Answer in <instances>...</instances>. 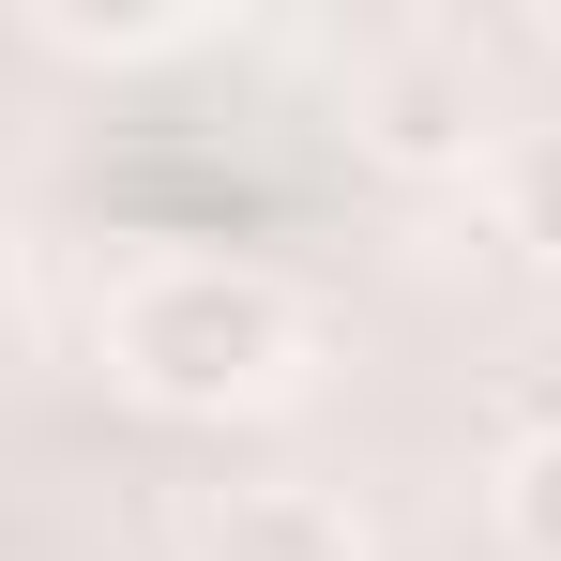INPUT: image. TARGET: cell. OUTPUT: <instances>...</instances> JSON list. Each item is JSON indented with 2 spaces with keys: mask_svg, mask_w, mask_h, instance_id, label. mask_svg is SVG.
I'll use <instances>...</instances> for the list:
<instances>
[{
  "mask_svg": "<svg viewBox=\"0 0 561 561\" xmlns=\"http://www.w3.org/2000/svg\"><path fill=\"white\" fill-rule=\"evenodd\" d=\"M106 365H122L137 410L213 425V410L288 394V365H304V304H288L259 259H152V274L106 304Z\"/></svg>",
  "mask_w": 561,
  "mask_h": 561,
  "instance_id": "1",
  "label": "cell"
},
{
  "mask_svg": "<svg viewBox=\"0 0 561 561\" xmlns=\"http://www.w3.org/2000/svg\"><path fill=\"white\" fill-rule=\"evenodd\" d=\"M46 46H77V61H152V46H197V15H92V0H61Z\"/></svg>",
  "mask_w": 561,
  "mask_h": 561,
  "instance_id": "6",
  "label": "cell"
},
{
  "mask_svg": "<svg viewBox=\"0 0 561 561\" xmlns=\"http://www.w3.org/2000/svg\"><path fill=\"white\" fill-rule=\"evenodd\" d=\"M501 531L531 561H561V425H531V440L501 456Z\"/></svg>",
  "mask_w": 561,
  "mask_h": 561,
  "instance_id": "5",
  "label": "cell"
},
{
  "mask_svg": "<svg viewBox=\"0 0 561 561\" xmlns=\"http://www.w3.org/2000/svg\"><path fill=\"white\" fill-rule=\"evenodd\" d=\"M183 561H365V531H350V501H319V485H228Z\"/></svg>",
  "mask_w": 561,
  "mask_h": 561,
  "instance_id": "3",
  "label": "cell"
},
{
  "mask_svg": "<svg viewBox=\"0 0 561 561\" xmlns=\"http://www.w3.org/2000/svg\"><path fill=\"white\" fill-rule=\"evenodd\" d=\"M350 122H365L379 168H410V183H440L470 168V137H485V77H470L456 31H394L365 77H350Z\"/></svg>",
  "mask_w": 561,
  "mask_h": 561,
  "instance_id": "2",
  "label": "cell"
},
{
  "mask_svg": "<svg viewBox=\"0 0 561 561\" xmlns=\"http://www.w3.org/2000/svg\"><path fill=\"white\" fill-rule=\"evenodd\" d=\"M501 228H516V243H531V259L561 274V106L501 137Z\"/></svg>",
  "mask_w": 561,
  "mask_h": 561,
  "instance_id": "4",
  "label": "cell"
}]
</instances>
